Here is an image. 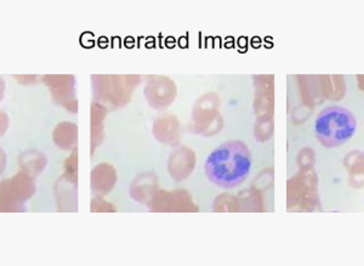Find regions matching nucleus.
<instances>
[{
  "label": "nucleus",
  "mask_w": 364,
  "mask_h": 266,
  "mask_svg": "<svg viewBox=\"0 0 364 266\" xmlns=\"http://www.w3.org/2000/svg\"><path fill=\"white\" fill-rule=\"evenodd\" d=\"M315 135L327 149L339 147L350 142L357 130L355 115L343 106H329L316 118Z\"/></svg>",
  "instance_id": "nucleus-2"
},
{
  "label": "nucleus",
  "mask_w": 364,
  "mask_h": 266,
  "mask_svg": "<svg viewBox=\"0 0 364 266\" xmlns=\"http://www.w3.org/2000/svg\"><path fill=\"white\" fill-rule=\"evenodd\" d=\"M204 171L209 181L231 190L248 178L252 171V152L245 142H224L208 156Z\"/></svg>",
  "instance_id": "nucleus-1"
}]
</instances>
